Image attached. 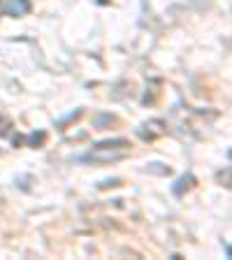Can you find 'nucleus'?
<instances>
[{
  "instance_id": "obj_1",
  "label": "nucleus",
  "mask_w": 232,
  "mask_h": 260,
  "mask_svg": "<svg viewBox=\"0 0 232 260\" xmlns=\"http://www.w3.org/2000/svg\"><path fill=\"white\" fill-rule=\"evenodd\" d=\"M128 140H109V142H100L95 144L93 151H88L86 160H93V162H100V165H107V162H114V160H121V158L128 156Z\"/></svg>"
},
{
  "instance_id": "obj_2",
  "label": "nucleus",
  "mask_w": 232,
  "mask_h": 260,
  "mask_svg": "<svg viewBox=\"0 0 232 260\" xmlns=\"http://www.w3.org/2000/svg\"><path fill=\"white\" fill-rule=\"evenodd\" d=\"M30 12V3L28 0H10L7 3V14L10 16H23Z\"/></svg>"
}]
</instances>
